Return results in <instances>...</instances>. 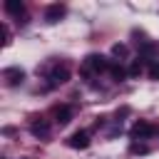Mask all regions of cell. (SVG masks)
I'll return each mask as SVG.
<instances>
[{"label": "cell", "instance_id": "cell-1", "mask_svg": "<svg viewBox=\"0 0 159 159\" xmlns=\"http://www.w3.org/2000/svg\"><path fill=\"white\" fill-rule=\"evenodd\" d=\"M70 80V67L67 65H55L50 72H47V87H60Z\"/></svg>", "mask_w": 159, "mask_h": 159}, {"label": "cell", "instance_id": "cell-2", "mask_svg": "<svg viewBox=\"0 0 159 159\" xmlns=\"http://www.w3.org/2000/svg\"><path fill=\"white\" fill-rule=\"evenodd\" d=\"M109 67L112 65H109V60L104 55H87L84 57V72H104Z\"/></svg>", "mask_w": 159, "mask_h": 159}, {"label": "cell", "instance_id": "cell-3", "mask_svg": "<svg viewBox=\"0 0 159 159\" xmlns=\"http://www.w3.org/2000/svg\"><path fill=\"white\" fill-rule=\"evenodd\" d=\"M67 144H70L72 149H87V147H89V132H87V129H77V132L67 139Z\"/></svg>", "mask_w": 159, "mask_h": 159}, {"label": "cell", "instance_id": "cell-4", "mask_svg": "<svg viewBox=\"0 0 159 159\" xmlns=\"http://www.w3.org/2000/svg\"><path fill=\"white\" fill-rule=\"evenodd\" d=\"M157 55H159V45H157V42H147V40H142V45H139V60H149V62H154Z\"/></svg>", "mask_w": 159, "mask_h": 159}, {"label": "cell", "instance_id": "cell-5", "mask_svg": "<svg viewBox=\"0 0 159 159\" xmlns=\"http://www.w3.org/2000/svg\"><path fill=\"white\" fill-rule=\"evenodd\" d=\"M2 77H5L7 87H17V84L25 80V72H22L20 67H7V70H2Z\"/></svg>", "mask_w": 159, "mask_h": 159}, {"label": "cell", "instance_id": "cell-6", "mask_svg": "<svg viewBox=\"0 0 159 159\" xmlns=\"http://www.w3.org/2000/svg\"><path fill=\"white\" fill-rule=\"evenodd\" d=\"M30 132H32V137L45 139V137H50V122L47 119H32L30 122Z\"/></svg>", "mask_w": 159, "mask_h": 159}, {"label": "cell", "instance_id": "cell-7", "mask_svg": "<svg viewBox=\"0 0 159 159\" xmlns=\"http://www.w3.org/2000/svg\"><path fill=\"white\" fill-rule=\"evenodd\" d=\"M152 132H154V129H152V124H149V122H144V119L134 122V127H132V137H134V139H147Z\"/></svg>", "mask_w": 159, "mask_h": 159}, {"label": "cell", "instance_id": "cell-8", "mask_svg": "<svg viewBox=\"0 0 159 159\" xmlns=\"http://www.w3.org/2000/svg\"><path fill=\"white\" fill-rule=\"evenodd\" d=\"M65 15V5H60V2H55V5H50L47 10H45V20L52 25V22H57L60 17Z\"/></svg>", "mask_w": 159, "mask_h": 159}, {"label": "cell", "instance_id": "cell-9", "mask_svg": "<svg viewBox=\"0 0 159 159\" xmlns=\"http://www.w3.org/2000/svg\"><path fill=\"white\" fill-rule=\"evenodd\" d=\"M2 7H5V12H7V15H17V17L25 12V2H22V0H5V5H2Z\"/></svg>", "mask_w": 159, "mask_h": 159}, {"label": "cell", "instance_id": "cell-10", "mask_svg": "<svg viewBox=\"0 0 159 159\" xmlns=\"http://www.w3.org/2000/svg\"><path fill=\"white\" fill-rule=\"evenodd\" d=\"M55 119H57L60 124H67V122L72 119V109H70L67 104H60V107H55Z\"/></svg>", "mask_w": 159, "mask_h": 159}, {"label": "cell", "instance_id": "cell-11", "mask_svg": "<svg viewBox=\"0 0 159 159\" xmlns=\"http://www.w3.org/2000/svg\"><path fill=\"white\" fill-rule=\"evenodd\" d=\"M109 72H112V77H114L117 82H122V80H124V77L129 75V72H127L124 67H119V65H112V67H109Z\"/></svg>", "mask_w": 159, "mask_h": 159}, {"label": "cell", "instance_id": "cell-12", "mask_svg": "<svg viewBox=\"0 0 159 159\" xmlns=\"http://www.w3.org/2000/svg\"><path fill=\"white\" fill-rule=\"evenodd\" d=\"M112 55L114 57H127V45H122V42L112 45Z\"/></svg>", "mask_w": 159, "mask_h": 159}, {"label": "cell", "instance_id": "cell-13", "mask_svg": "<svg viewBox=\"0 0 159 159\" xmlns=\"http://www.w3.org/2000/svg\"><path fill=\"white\" fill-rule=\"evenodd\" d=\"M142 75V62L137 60V62H132V67H129V77H139Z\"/></svg>", "mask_w": 159, "mask_h": 159}, {"label": "cell", "instance_id": "cell-14", "mask_svg": "<svg viewBox=\"0 0 159 159\" xmlns=\"http://www.w3.org/2000/svg\"><path fill=\"white\" fill-rule=\"evenodd\" d=\"M149 77H152V80H159V62H157V60L149 65Z\"/></svg>", "mask_w": 159, "mask_h": 159}]
</instances>
